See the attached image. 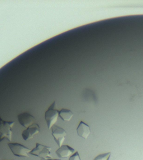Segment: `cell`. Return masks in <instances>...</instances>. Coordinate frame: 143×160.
Instances as JSON below:
<instances>
[{
	"instance_id": "2",
	"label": "cell",
	"mask_w": 143,
	"mask_h": 160,
	"mask_svg": "<svg viewBox=\"0 0 143 160\" xmlns=\"http://www.w3.org/2000/svg\"><path fill=\"white\" fill-rule=\"evenodd\" d=\"M51 152L52 147L41 144L36 143L35 148L31 149L30 154L40 158L41 160H47L52 159Z\"/></svg>"
},
{
	"instance_id": "12",
	"label": "cell",
	"mask_w": 143,
	"mask_h": 160,
	"mask_svg": "<svg viewBox=\"0 0 143 160\" xmlns=\"http://www.w3.org/2000/svg\"><path fill=\"white\" fill-rule=\"evenodd\" d=\"M68 160H81L80 153H78V152L76 151L74 154L72 155L69 158Z\"/></svg>"
},
{
	"instance_id": "11",
	"label": "cell",
	"mask_w": 143,
	"mask_h": 160,
	"mask_svg": "<svg viewBox=\"0 0 143 160\" xmlns=\"http://www.w3.org/2000/svg\"><path fill=\"white\" fill-rule=\"evenodd\" d=\"M110 155H111V153L110 152L107 153H104V154H102V155H99L94 159V160H108L109 158H110Z\"/></svg>"
},
{
	"instance_id": "5",
	"label": "cell",
	"mask_w": 143,
	"mask_h": 160,
	"mask_svg": "<svg viewBox=\"0 0 143 160\" xmlns=\"http://www.w3.org/2000/svg\"><path fill=\"white\" fill-rule=\"evenodd\" d=\"M52 135L54 141L57 144L59 147L63 145L64 142L66 138V131L63 128L59 127L58 125H54L52 128Z\"/></svg>"
},
{
	"instance_id": "9",
	"label": "cell",
	"mask_w": 143,
	"mask_h": 160,
	"mask_svg": "<svg viewBox=\"0 0 143 160\" xmlns=\"http://www.w3.org/2000/svg\"><path fill=\"white\" fill-rule=\"evenodd\" d=\"M77 133L80 137L86 139L91 134V129L88 125L81 121L77 127Z\"/></svg>"
},
{
	"instance_id": "7",
	"label": "cell",
	"mask_w": 143,
	"mask_h": 160,
	"mask_svg": "<svg viewBox=\"0 0 143 160\" xmlns=\"http://www.w3.org/2000/svg\"><path fill=\"white\" fill-rule=\"evenodd\" d=\"M17 119L20 124L23 127L25 128V129L28 128L34 124V122H35L36 120L35 117L26 112L20 113L19 115H18Z\"/></svg>"
},
{
	"instance_id": "10",
	"label": "cell",
	"mask_w": 143,
	"mask_h": 160,
	"mask_svg": "<svg viewBox=\"0 0 143 160\" xmlns=\"http://www.w3.org/2000/svg\"><path fill=\"white\" fill-rule=\"evenodd\" d=\"M59 116L64 122H69L73 117V113L69 109L62 108L59 111Z\"/></svg>"
},
{
	"instance_id": "6",
	"label": "cell",
	"mask_w": 143,
	"mask_h": 160,
	"mask_svg": "<svg viewBox=\"0 0 143 160\" xmlns=\"http://www.w3.org/2000/svg\"><path fill=\"white\" fill-rule=\"evenodd\" d=\"M40 131V128L38 124L34 123L30 127L25 129L22 133L21 136L24 141H28L31 140L34 137V136L38 134Z\"/></svg>"
},
{
	"instance_id": "1",
	"label": "cell",
	"mask_w": 143,
	"mask_h": 160,
	"mask_svg": "<svg viewBox=\"0 0 143 160\" xmlns=\"http://www.w3.org/2000/svg\"><path fill=\"white\" fill-rule=\"evenodd\" d=\"M57 102L54 101L45 112V120L49 130L51 129L58 120L59 111L55 108Z\"/></svg>"
},
{
	"instance_id": "8",
	"label": "cell",
	"mask_w": 143,
	"mask_h": 160,
	"mask_svg": "<svg viewBox=\"0 0 143 160\" xmlns=\"http://www.w3.org/2000/svg\"><path fill=\"white\" fill-rule=\"evenodd\" d=\"M76 152V150L71 147L63 144L59 147V148L55 151V153L59 158L64 159L70 158Z\"/></svg>"
},
{
	"instance_id": "4",
	"label": "cell",
	"mask_w": 143,
	"mask_h": 160,
	"mask_svg": "<svg viewBox=\"0 0 143 160\" xmlns=\"http://www.w3.org/2000/svg\"><path fill=\"white\" fill-rule=\"evenodd\" d=\"M8 147L12 154L18 158H29L31 149L18 143H9Z\"/></svg>"
},
{
	"instance_id": "3",
	"label": "cell",
	"mask_w": 143,
	"mask_h": 160,
	"mask_svg": "<svg viewBox=\"0 0 143 160\" xmlns=\"http://www.w3.org/2000/svg\"><path fill=\"white\" fill-rule=\"evenodd\" d=\"M15 124L14 122L4 121L0 117V142L6 139L9 142L12 141V127Z\"/></svg>"
},
{
	"instance_id": "13",
	"label": "cell",
	"mask_w": 143,
	"mask_h": 160,
	"mask_svg": "<svg viewBox=\"0 0 143 160\" xmlns=\"http://www.w3.org/2000/svg\"><path fill=\"white\" fill-rule=\"evenodd\" d=\"M57 160V159H50V160Z\"/></svg>"
}]
</instances>
